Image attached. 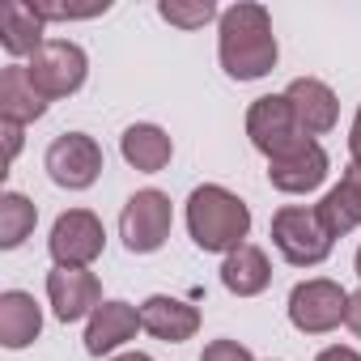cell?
Here are the masks:
<instances>
[{
  "label": "cell",
  "instance_id": "6da1fadb",
  "mask_svg": "<svg viewBox=\"0 0 361 361\" xmlns=\"http://www.w3.org/2000/svg\"><path fill=\"white\" fill-rule=\"evenodd\" d=\"M221 68L234 81H259L276 68V35L264 5H230L221 13Z\"/></svg>",
  "mask_w": 361,
  "mask_h": 361
},
{
  "label": "cell",
  "instance_id": "7a4b0ae2",
  "mask_svg": "<svg viewBox=\"0 0 361 361\" xmlns=\"http://www.w3.org/2000/svg\"><path fill=\"white\" fill-rule=\"evenodd\" d=\"M188 230H192L200 251H226L230 255V251L243 247V238L251 230V209L234 192H226L217 183H204L188 200Z\"/></svg>",
  "mask_w": 361,
  "mask_h": 361
},
{
  "label": "cell",
  "instance_id": "3957f363",
  "mask_svg": "<svg viewBox=\"0 0 361 361\" xmlns=\"http://www.w3.org/2000/svg\"><path fill=\"white\" fill-rule=\"evenodd\" d=\"M272 243L293 268H314L331 255V234L323 230L319 213L302 204H289L272 217Z\"/></svg>",
  "mask_w": 361,
  "mask_h": 361
},
{
  "label": "cell",
  "instance_id": "277c9868",
  "mask_svg": "<svg viewBox=\"0 0 361 361\" xmlns=\"http://www.w3.org/2000/svg\"><path fill=\"white\" fill-rule=\"evenodd\" d=\"M26 73H30L35 90H39L47 102H51V98H68V94H77L81 81H85V51H81L77 43H68V39H47V43L30 56Z\"/></svg>",
  "mask_w": 361,
  "mask_h": 361
},
{
  "label": "cell",
  "instance_id": "5b68a950",
  "mask_svg": "<svg viewBox=\"0 0 361 361\" xmlns=\"http://www.w3.org/2000/svg\"><path fill=\"white\" fill-rule=\"evenodd\" d=\"M170 221H174L170 196L145 188V192H136L123 204V213H119V238H123V247L132 255H149V251H157L170 238Z\"/></svg>",
  "mask_w": 361,
  "mask_h": 361
},
{
  "label": "cell",
  "instance_id": "8992f818",
  "mask_svg": "<svg viewBox=\"0 0 361 361\" xmlns=\"http://www.w3.org/2000/svg\"><path fill=\"white\" fill-rule=\"evenodd\" d=\"M247 136H251V145L259 153H268V161L281 157V153H289V149H298L302 140H310L298 128V115H293V106H289L285 94L251 102V111H247Z\"/></svg>",
  "mask_w": 361,
  "mask_h": 361
},
{
  "label": "cell",
  "instance_id": "52a82bcc",
  "mask_svg": "<svg viewBox=\"0 0 361 361\" xmlns=\"http://www.w3.org/2000/svg\"><path fill=\"white\" fill-rule=\"evenodd\" d=\"M51 259L56 268H85L102 255L106 247V234H102V221L85 209H73V213H60L56 226H51Z\"/></svg>",
  "mask_w": 361,
  "mask_h": 361
},
{
  "label": "cell",
  "instance_id": "ba28073f",
  "mask_svg": "<svg viewBox=\"0 0 361 361\" xmlns=\"http://www.w3.org/2000/svg\"><path fill=\"white\" fill-rule=\"evenodd\" d=\"M344 310H348V293L336 281H323V276L319 281H302L289 293V319L306 336H323V331L340 327Z\"/></svg>",
  "mask_w": 361,
  "mask_h": 361
},
{
  "label": "cell",
  "instance_id": "9c48e42d",
  "mask_svg": "<svg viewBox=\"0 0 361 361\" xmlns=\"http://www.w3.org/2000/svg\"><path fill=\"white\" fill-rule=\"evenodd\" d=\"M47 174H51V183H60L68 192L90 188L94 178L102 174V149H98V140L85 136V132L56 136L51 149H47Z\"/></svg>",
  "mask_w": 361,
  "mask_h": 361
},
{
  "label": "cell",
  "instance_id": "30bf717a",
  "mask_svg": "<svg viewBox=\"0 0 361 361\" xmlns=\"http://www.w3.org/2000/svg\"><path fill=\"white\" fill-rule=\"evenodd\" d=\"M47 298L60 323H77L102 306V285L85 268H56L47 272Z\"/></svg>",
  "mask_w": 361,
  "mask_h": 361
},
{
  "label": "cell",
  "instance_id": "8fae6325",
  "mask_svg": "<svg viewBox=\"0 0 361 361\" xmlns=\"http://www.w3.org/2000/svg\"><path fill=\"white\" fill-rule=\"evenodd\" d=\"M327 166H331V161H327L323 145L302 140L298 149H289V153H281V157L268 161V178H272L276 192L302 196V192H314L323 178H327Z\"/></svg>",
  "mask_w": 361,
  "mask_h": 361
},
{
  "label": "cell",
  "instance_id": "7c38bea8",
  "mask_svg": "<svg viewBox=\"0 0 361 361\" xmlns=\"http://www.w3.org/2000/svg\"><path fill=\"white\" fill-rule=\"evenodd\" d=\"M285 98H289V106H293V115H298V128H302L306 136H323V132L336 128L340 102H336V94H331L323 81L298 77V81L285 90Z\"/></svg>",
  "mask_w": 361,
  "mask_h": 361
},
{
  "label": "cell",
  "instance_id": "4fadbf2b",
  "mask_svg": "<svg viewBox=\"0 0 361 361\" xmlns=\"http://www.w3.org/2000/svg\"><path fill=\"white\" fill-rule=\"evenodd\" d=\"M140 327H145L149 336L166 340V344H178V340H192V336L200 331V310L188 306L183 298L157 293V298H149V302L140 306Z\"/></svg>",
  "mask_w": 361,
  "mask_h": 361
},
{
  "label": "cell",
  "instance_id": "5bb4252c",
  "mask_svg": "<svg viewBox=\"0 0 361 361\" xmlns=\"http://www.w3.org/2000/svg\"><path fill=\"white\" fill-rule=\"evenodd\" d=\"M314 213H319V221H323V230L331 238H344L348 230L361 226V161H353L340 174V183L323 196V204Z\"/></svg>",
  "mask_w": 361,
  "mask_h": 361
},
{
  "label": "cell",
  "instance_id": "9a60e30c",
  "mask_svg": "<svg viewBox=\"0 0 361 361\" xmlns=\"http://www.w3.org/2000/svg\"><path fill=\"white\" fill-rule=\"evenodd\" d=\"M140 327V310L128 306V302H102L94 314H90V327H85V353L102 357V353H115L123 340H132Z\"/></svg>",
  "mask_w": 361,
  "mask_h": 361
},
{
  "label": "cell",
  "instance_id": "2e32d148",
  "mask_svg": "<svg viewBox=\"0 0 361 361\" xmlns=\"http://www.w3.org/2000/svg\"><path fill=\"white\" fill-rule=\"evenodd\" d=\"M47 111V98L35 90L26 64H9L5 73H0V115H5L9 123H30Z\"/></svg>",
  "mask_w": 361,
  "mask_h": 361
},
{
  "label": "cell",
  "instance_id": "e0dca14e",
  "mask_svg": "<svg viewBox=\"0 0 361 361\" xmlns=\"http://www.w3.org/2000/svg\"><path fill=\"white\" fill-rule=\"evenodd\" d=\"M43 327V314H39V302L22 289H9L0 293V344L5 348H26Z\"/></svg>",
  "mask_w": 361,
  "mask_h": 361
},
{
  "label": "cell",
  "instance_id": "ac0fdd59",
  "mask_svg": "<svg viewBox=\"0 0 361 361\" xmlns=\"http://www.w3.org/2000/svg\"><path fill=\"white\" fill-rule=\"evenodd\" d=\"M221 281H226V289H230V293H238V298H255V293H264V289H268V281H272L268 255H264L259 247L243 243L238 251H230V255H226V264H221Z\"/></svg>",
  "mask_w": 361,
  "mask_h": 361
},
{
  "label": "cell",
  "instance_id": "d6986e66",
  "mask_svg": "<svg viewBox=\"0 0 361 361\" xmlns=\"http://www.w3.org/2000/svg\"><path fill=\"white\" fill-rule=\"evenodd\" d=\"M0 43L9 47V56H35L47 39H43V18L22 5V0H5L0 5Z\"/></svg>",
  "mask_w": 361,
  "mask_h": 361
},
{
  "label": "cell",
  "instance_id": "ffe728a7",
  "mask_svg": "<svg viewBox=\"0 0 361 361\" xmlns=\"http://www.w3.org/2000/svg\"><path fill=\"white\" fill-rule=\"evenodd\" d=\"M119 149H123L128 166H136V170H145V174L166 170V166H170V153H174L170 136H166L161 128H153V123H132V128L123 132Z\"/></svg>",
  "mask_w": 361,
  "mask_h": 361
},
{
  "label": "cell",
  "instance_id": "44dd1931",
  "mask_svg": "<svg viewBox=\"0 0 361 361\" xmlns=\"http://www.w3.org/2000/svg\"><path fill=\"white\" fill-rule=\"evenodd\" d=\"M35 221H39V209L22 192H5V196H0V247H5V251L22 247L35 234Z\"/></svg>",
  "mask_w": 361,
  "mask_h": 361
},
{
  "label": "cell",
  "instance_id": "7402d4cb",
  "mask_svg": "<svg viewBox=\"0 0 361 361\" xmlns=\"http://www.w3.org/2000/svg\"><path fill=\"white\" fill-rule=\"evenodd\" d=\"M157 13H161L170 26L200 30L204 22H213V18H217V5H213V0H192V5H183V0H161Z\"/></svg>",
  "mask_w": 361,
  "mask_h": 361
},
{
  "label": "cell",
  "instance_id": "603a6c76",
  "mask_svg": "<svg viewBox=\"0 0 361 361\" xmlns=\"http://www.w3.org/2000/svg\"><path fill=\"white\" fill-rule=\"evenodd\" d=\"M43 22H68V18H98V13H106L111 5L106 0H98V5H47V0H35L30 5Z\"/></svg>",
  "mask_w": 361,
  "mask_h": 361
},
{
  "label": "cell",
  "instance_id": "cb8c5ba5",
  "mask_svg": "<svg viewBox=\"0 0 361 361\" xmlns=\"http://www.w3.org/2000/svg\"><path fill=\"white\" fill-rule=\"evenodd\" d=\"M200 361H255V357H251L238 340H213V344H204Z\"/></svg>",
  "mask_w": 361,
  "mask_h": 361
},
{
  "label": "cell",
  "instance_id": "d4e9b609",
  "mask_svg": "<svg viewBox=\"0 0 361 361\" xmlns=\"http://www.w3.org/2000/svg\"><path fill=\"white\" fill-rule=\"evenodd\" d=\"M18 149H22V123H9V119H5V157L13 161Z\"/></svg>",
  "mask_w": 361,
  "mask_h": 361
},
{
  "label": "cell",
  "instance_id": "484cf974",
  "mask_svg": "<svg viewBox=\"0 0 361 361\" xmlns=\"http://www.w3.org/2000/svg\"><path fill=\"white\" fill-rule=\"evenodd\" d=\"M344 323L353 336H361V293H348V310H344Z\"/></svg>",
  "mask_w": 361,
  "mask_h": 361
},
{
  "label": "cell",
  "instance_id": "4316f807",
  "mask_svg": "<svg viewBox=\"0 0 361 361\" xmlns=\"http://www.w3.org/2000/svg\"><path fill=\"white\" fill-rule=\"evenodd\" d=\"M314 361H361V353H353V348H340V344H336V348H323Z\"/></svg>",
  "mask_w": 361,
  "mask_h": 361
},
{
  "label": "cell",
  "instance_id": "83f0119b",
  "mask_svg": "<svg viewBox=\"0 0 361 361\" xmlns=\"http://www.w3.org/2000/svg\"><path fill=\"white\" fill-rule=\"evenodd\" d=\"M348 149H353V161H361V106H357V119H353V132H348Z\"/></svg>",
  "mask_w": 361,
  "mask_h": 361
},
{
  "label": "cell",
  "instance_id": "f1b7e54d",
  "mask_svg": "<svg viewBox=\"0 0 361 361\" xmlns=\"http://www.w3.org/2000/svg\"><path fill=\"white\" fill-rule=\"evenodd\" d=\"M115 361H149L145 353H123V357H115Z\"/></svg>",
  "mask_w": 361,
  "mask_h": 361
},
{
  "label": "cell",
  "instance_id": "f546056e",
  "mask_svg": "<svg viewBox=\"0 0 361 361\" xmlns=\"http://www.w3.org/2000/svg\"><path fill=\"white\" fill-rule=\"evenodd\" d=\"M357 276H361V251H357Z\"/></svg>",
  "mask_w": 361,
  "mask_h": 361
}]
</instances>
